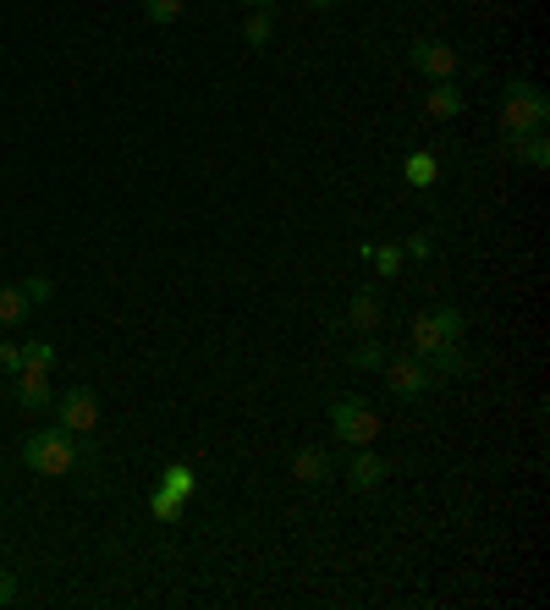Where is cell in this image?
Here are the masks:
<instances>
[{
	"label": "cell",
	"instance_id": "obj_1",
	"mask_svg": "<svg viewBox=\"0 0 550 610\" xmlns=\"http://www.w3.org/2000/svg\"><path fill=\"white\" fill-rule=\"evenodd\" d=\"M23 467L40 473V478H67L78 467V434L50 423V429H34V440H23Z\"/></svg>",
	"mask_w": 550,
	"mask_h": 610
},
{
	"label": "cell",
	"instance_id": "obj_2",
	"mask_svg": "<svg viewBox=\"0 0 550 610\" xmlns=\"http://www.w3.org/2000/svg\"><path fill=\"white\" fill-rule=\"evenodd\" d=\"M545 122H550V100H545V89L539 83H506V94H501V133L506 138H528V133H545Z\"/></svg>",
	"mask_w": 550,
	"mask_h": 610
},
{
	"label": "cell",
	"instance_id": "obj_3",
	"mask_svg": "<svg viewBox=\"0 0 550 610\" xmlns=\"http://www.w3.org/2000/svg\"><path fill=\"white\" fill-rule=\"evenodd\" d=\"M330 434L341 445H374L380 440V413L358 396H341V402H330Z\"/></svg>",
	"mask_w": 550,
	"mask_h": 610
},
{
	"label": "cell",
	"instance_id": "obj_4",
	"mask_svg": "<svg viewBox=\"0 0 550 610\" xmlns=\"http://www.w3.org/2000/svg\"><path fill=\"white\" fill-rule=\"evenodd\" d=\"M462 330H468V314H462V308H451V303H440V308H429V314H418V319H413V352H418V358H429L435 347L462 341Z\"/></svg>",
	"mask_w": 550,
	"mask_h": 610
},
{
	"label": "cell",
	"instance_id": "obj_5",
	"mask_svg": "<svg viewBox=\"0 0 550 610\" xmlns=\"http://www.w3.org/2000/svg\"><path fill=\"white\" fill-rule=\"evenodd\" d=\"M50 407H56V423H61V429H72L78 440H83V434H94V423H100V396H94L89 385H72V391H67V396H56Z\"/></svg>",
	"mask_w": 550,
	"mask_h": 610
},
{
	"label": "cell",
	"instance_id": "obj_6",
	"mask_svg": "<svg viewBox=\"0 0 550 610\" xmlns=\"http://www.w3.org/2000/svg\"><path fill=\"white\" fill-rule=\"evenodd\" d=\"M385 385H391V396L418 402V396H429V363H424L418 352H396V358L385 363Z\"/></svg>",
	"mask_w": 550,
	"mask_h": 610
},
{
	"label": "cell",
	"instance_id": "obj_7",
	"mask_svg": "<svg viewBox=\"0 0 550 610\" xmlns=\"http://www.w3.org/2000/svg\"><path fill=\"white\" fill-rule=\"evenodd\" d=\"M407 61H413V72H424L429 83H451V78H457V50H451L446 39H413V45H407Z\"/></svg>",
	"mask_w": 550,
	"mask_h": 610
},
{
	"label": "cell",
	"instance_id": "obj_8",
	"mask_svg": "<svg viewBox=\"0 0 550 610\" xmlns=\"http://www.w3.org/2000/svg\"><path fill=\"white\" fill-rule=\"evenodd\" d=\"M385 473H391L385 456H374L369 445H352V462H347V484L352 489H374V484H385Z\"/></svg>",
	"mask_w": 550,
	"mask_h": 610
},
{
	"label": "cell",
	"instance_id": "obj_9",
	"mask_svg": "<svg viewBox=\"0 0 550 610\" xmlns=\"http://www.w3.org/2000/svg\"><path fill=\"white\" fill-rule=\"evenodd\" d=\"M380 319H385V308H380V297H374V292H358V297L347 303V314H341V325H347V330H358V336H374V330H380Z\"/></svg>",
	"mask_w": 550,
	"mask_h": 610
},
{
	"label": "cell",
	"instance_id": "obj_10",
	"mask_svg": "<svg viewBox=\"0 0 550 610\" xmlns=\"http://www.w3.org/2000/svg\"><path fill=\"white\" fill-rule=\"evenodd\" d=\"M12 396H18V407L23 413H45L50 402H56V391H50V374H18V385H12Z\"/></svg>",
	"mask_w": 550,
	"mask_h": 610
},
{
	"label": "cell",
	"instance_id": "obj_11",
	"mask_svg": "<svg viewBox=\"0 0 550 610\" xmlns=\"http://www.w3.org/2000/svg\"><path fill=\"white\" fill-rule=\"evenodd\" d=\"M292 478H298V484H325V478H330V451H325V445H303V451L292 456Z\"/></svg>",
	"mask_w": 550,
	"mask_h": 610
},
{
	"label": "cell",
	"instance_id": "obj_12",
	"mask_svg": "<svg viewBox=\"0 0 550 610\" xmlns=\"http://www.w3.org/2000/svg\"><path fill=\"white\" fill-rule=\"evenodd\" d=\"M424 111H429L435 122H451V116H462V89H457V78H451V83H435V89L424 94Z\"/></svg>",
	"mask_w": 550,
	"mask_h": 610
},
{
	"label": "cell",
	"instance_id": "obj_13",
	"mask_svg": "<svg viewBox=\"0 0 550 610\" xmlns=\"http://www.w3.org/2000/svg\"><path fill=\"white\" fill-rule=\"evenodd\" d=\"M506 149L528 166V171H545L550 166V138L545 133H528V138H506Z\"/></svg>",
	"mask_w": 550,
	"mask_h": 610
},
{
	"label": "cell",
	"instance_id": "obj_14",
	"mask_svg": "<svg viewBox=\"0 0 550 610\" xmlns=\"http://www.w3.org/2000/svg\"><path fill=\"white\" fill-rule=\"evenodd\" d=\"M424 363H435V369H440L446 380H457V374H468V369H473V358L462 352V341H446V347H435V352H429Z\"/></svg>",
	"mask_w": 550,
	"mask_h": 610
},
{
	"label": "cell",
	"instance_id": "obj_15",
	"mask_svg": "<svg viewBox=\"0 0 550 610\" xmlns=\"http://www.w3.org/2000/svg\"><path fill=\"white\" fill-rule=\"evenodd\" d=\"M347 363H352V369H363V374H374V369H385V347H380L374 336H363V341L347 352Z\"/></svg>",
	"mask_w": 550,
	"mask_h": 610
},
{
	"label": "cell",
	"instance_id": "obj_16",
	"mask_svg": "<svg viewBox=\"0 0 550 610\" xmlns=\"http://www.w3.org/2000/svg\"><path fill=\"white\" fill-rule=\"evenodd\" d=\"M56 358H61V352H56L50 341H29V347H23V369H29V374H50Z\"/></svg>",
	"mask_w": 550,
	"mask_h": 610
},
{
	"label": "cell",
	"instance_id": "obj_17",
	"mask_svg": "<svg viewBox=\"0 0 550 610\" xmlns=\"http://www.w3.org/2000/svg\"><path fill=\"white\" fill-rule=\"evenodd\" d=\"M29 314V297H23V286H0V325H18Z\"/></svg>",
	"mask_w": 550,
	"mask_h": 610
},
{
	"label": "cell",
	"instance_id": "obj_18",
	"mask_svg": "<svg viewBox=\"0 0 550 610\" xmlns=\"http://www.w3.org/2000/svg\"><path fill=\"white\" fill-rule=\"evenodd\" d=\"M270 34H276V23H270V12H248V23H243V39L259 50V45H270Z\"/></svg>",
	"mask_w": 550,
	"mask_h": 610
},
{
	"label": "cell",
	"instance_id": "obj_19",
	"mask_svg": "<svg viewBox=\"0 0 550 610\" xmlns=\"http://www.w3.org/2000/svg\"><path fill=\"white\" fill-rule=\"evenodd\" d=\"M369 259H374V270L391 281V275H402V259H407V253H402L396 242H385V248H369Z\"/></svg>",
	"mask_w": 550,
	"mask_h": 610
},
{
	"label": "cell",
	"instance_id": "obj_20",
	"mask_svg": "<svg viewBox=\"0 0 550 610\" xmlns=\"http://www.w3.org/2000/svg\"><path fill=\"white\" fill-rule=\"evenodd\" d=\"M149 511H155L160 522H177V517H182V495L160 484V489H155V500H149Z\"/></svg>",
	"mask_w": 550,
	"mask_h": 610
},
{
	"label": "cell",
	"instance_id": "obj_21",
	"mask_svg": "<svg viewBox=\"0 0 550 610\" xmlns=\"http://www.w3.org/2000/svg\"><path fill=\"white\" fill-rule=\"evenodd\" d=\"M435 171H440V166H435V155H407V182H413V188H429V182H435Z\"/></svg>",
	"mask_w": 550,
	"mask_h": 610
},
{
	"label": "cell",
	"instance_id": "obj_22",
	"mask_svg": "<svg viewBox=\"0 0 550 610\" xmlns=\"http://www.w3.org/2000/svg\"><path fill=\"white\" fill-rule=\"evenodd\" d=\"M144 18L166 29V23H177V18H182V0H144Z\"/></svg>",
	"mask_w": 550,
	"mask_h": 610
},
{
	"label": "cell",
	"instance_id": "obj_23",
	"mask_svg": "<svg viewBox=\"0 0 550 610\" xmlns=\"http://www.w3.org/2000/svg\"><path fill=\"white\" fill-rule=\"evenodd\" d=\"M23 297H29V308H40V303L56 297V281H50V275H29V281H23Z\"/></svg>",
	"mask_w": 550,
	"mask_h": 610
},
{
	"label": "cell",
	"instance_id": "obj_24",
	"mask_svg": "<svg viewBox=\"0 0 550 610\" xmlns=\"http://www.w3.org/2000/svg\"><path fill=\"white\" fill-rule=\"evenodd\" d=\"M160 484H166V489H177L182 500L199 489V484H193V467H166V478H160Z\"/></svg>",
	"mask_w": 550,
	"mask_h": 610
},
{
	"label": "cell",
	"instance_id": "obj_25",
	"mask_svg": "<svg viewBox=\"0 0 550 610\" xmlns=\"http://www.w3.org/2000/svg\"><path fill=\"white\" fill-rule=\"evenodd\" d=\"M402 253H407V259H429V253H435V237H429V231H413V237L402 242Z\"/></svg>",
	"mask_w": 550,
	"mask_h": 610
},
{
	"label": "cell",
	"instance_id": "obj_26",
	"mask_svg": "<svg viewBox=\"0 0 550 610\" xmlns=\"http://www.w3.org/2000/svg\"><path fill=\"white\" fill-rule=\"evenodd\" d=\"M0 374H23V347L0 341Z\"/></svg>",
	"mask_w": 550,
	"mask_h": 610
},
{
	"label": "cell",
	"instance_id": "obj_27",
	"mask_svg": "<svg viewBox=\"0 0 550 610\" xmlns=\"http://www.w3.org/2000/svg\"><path fill=\"white\" fill-rule=\"evenodd\" d=\"M7 605H18V572L0 566V610H7Z\"/></svg>",
	"mask_w": 550,
	"mask_h": 610
},
{
	"label": "cell",
	"instance_id": "obj_28",
	"mask_svg": "<svg viewBox=\"0 0 550 610\" xmlns=\"http://www.w3.org/2000/svg\"><path fill=\"white\" fill-rule=\"evenodd\" d=\"M243 7H248V12H270V0H243Z\"/></svg>",
	"mask_w": 550,
	"mask_h": 610
},
{
	"label": "cell",
	"instance_id": "obj_29",
	"mask_svg": "<svg viewBox=\"0 0 550 610\" xmlns=\"http://www.w3.org/2000/svg\"><path fill=\"white\" fill-rule=\"evenodd\" d=\"M308 7H314V12H325V7H336V0H308Z\"/></svg>",
	"mask_w": 550,
	"mask_h": 610
}]
</instances>
